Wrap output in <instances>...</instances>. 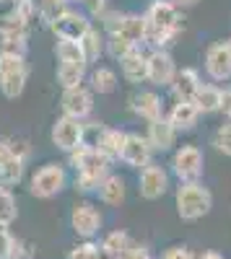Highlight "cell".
Returning a JSON list of instances; mask_svg holds the SVG:
<instances>
[{
    "mask_svg": "<svg viewBox=\"0 0 231 259\" xmlns=\"http://www.w3.org/2000/svg\"><path fill=\"white\" fill-rule=\"evenodd\" d=\"M177 78V62L174 57L166 52V50H153L148 55V83L159 85V89H164V85H169Z\"/></svg>",
    "mask_w": 231,
    "mask_h": 259,
    "instance_id": "5bb4252c",
    "label": "cell"
},
{
    "mask_svg": "<svg viewBox=\"0 0 231 259\" xmlns=\"http://www.w3.org/2000/svg\"><path fill=\"white\" fill-rule=\"evenodd\" d=\"M55 55L60 65H86L89 68V60L81 50V41H57Z\"/></svg>",
    "mask_w": 231,
    "mask_h": 259,
    "instance_id": "4316f807",
    "label": "cell"
},
{
    "mask_svg": "<svg viewBox=\"0 0 231 259\" xmlns=\"http://www.w3.org/2000/svg\"><path fill=\"white\" fill-rule=\"evenodd\" d=\"M68 259H104V254L94 241H86V244H78L75 249H70Z\"/></svg>",
    "mask_w": 231,
    "mask_h": 259,
    "instance_id": "1f68e13d",
    "label": "cell"
},
{
    "mask_svg": "<svg viewBox=\"0 0 231 259\" xmlns=\"http://www.w3.org/2000/svg\"><path fill=\"white\" fill-rule=\"evenodd\" d=\"M223 45H226V47H228V52H231V36H228V39L223 41Z\"/></svg>",
    "mask_w": 231,
    "mask_h": 259,
    "instance_id": "b9f144b4",
    "label": "cell"
},
{
    "mask_svg": "<svg viewBox=\"0 0 231 259\" xmlns=\"http://www.w3.org/2000/svg\"><path fill=\"white\" fill-rule=\"evenodd\" d=\"M0 3H16V0H0Z\"/></svg>",
    "mask_w": 231,
    "mask_h": 259,
    "instance_id": "7bdbcfd3",
    "label": "cell"
},
{
    "mask_svg": "<svg viewBox=\"0 0 231 259\" xmlns=\"http://www.w3.org/2000/svg\"><path fill=\"white\" fill-rule=\"evenodd\" d=\"M198 259H226L223 254H218V251H203Z\"/></svg>",
    "mask_w": 231,
    "mask_h": 259,
    "instance_id": "60d3db41",
    "label": "cell"
},
{
    "mask_svg": "<svg viewBox=\"0 0 231 259\" xmlns=\"http://www.w3.org/2000/svg\"><path fill=\"white\" fill-rule=\"evenodd\" d=\"M89 80H91L94 94H112L117 89V73L112 68H96Z\"/></svg>",
    "mask_w": 231,
    "mask_h": 259,
    "instance_id": "83f0119b",
    "label": "cell"
},
{
    "mask_svg": "<svg viewBox=\"0 0 231 259\" xmlns=\"http://www.w3.org/2000/svg\"><path fill=\"white\" fill-rule=\"evenodd\" d=\"M213 145L218 153L228 156L231 158V119H226L223 124L216 127V133H213Z\"/></svg>",
    "mask_w": 231,
    "mask_h": 259,
    "instance_id": "4dcf8cb0",
    "label": "cell"
},
{
    "mask_svg": "<svg viewBox=\"0 0 231 259\" xmlns=\"http://www.w3.org/2000/svg\"><path fill=\"white\" fill-rule=\"evenodd\" d=\"M161 259H195V254L187 246H169L161 254Z\"/></svg>",
    "mask_w": 231,
    "mask_h": 259,
    "instance_id": "836d02e7",
    "label": "cell"
},
{
    "mask_svg": "<svg viewBox=\"0 0 231 259\" xmlns=\"http://www.w3.org/2000/svg\"><path fill=\"white\" fill-rule=\"evenodd\" d=\"M205 73L213 80H228L231 78V52L223 41H216L205 50Z\"/></svg>",
    "mask_w": 231,
    "mask_h": 259,
    "instance_id": "2e32d148",
    "label": "cell"
},
{
    "mask_svg": "<svg viewBox=\"0 0 231 259\" xmlns=\"http://www.w3.org/2000/svg\"><path fill=\"white\" fill-rule=\"evenodd\" d=\"M145 138H148L151 148L153 150H169L177 140V130L172 127V122L161 117L156 122H148V133H145Z\"/></svg>",
    "mask_w": 231,
    "mask_h": 259,
    "instance_id": "d6986e66",
    "label": "cell"
},
{
    "mask_svg": "<svg viewBox=\"0 0 231 259\" xmlns=\"http://www.w3.org/2000/svg\"><path fill=\"white\" fill-rule=\"evenodd\" d=\"M13 249H16V239L11 236L8 226H0V259H13Z\"/></svg>",
    "mask_w": 231,
    "mask_h": 259,
    "instance_id": "d6a6232c",
    "label": "cell"
},
{
    "mask_svg": "<svg viewBox=\"0 0 231 259\" xmlns=\"http://www.w3.org/2000/svg\"><path fill=\"white\" fill-rule=\"evenodd\" d=\"M172 3H174V6L182 11V8H195V6L200 3V0H172Z\"/></svg>",
    "mask_w": 231,
    "mask_h": 259,
    "instance_id": "f35d334b",
    "label": "cell"
},
{
    "mask_svg": "<svg viewBox=\"0 0 231 259\" xmlns=\"http://www.w3.org/2000/svg\"><path fill=\"white\" fill-rule=\"evenodd\" d=\"M174 205L182 221H200L213 207V194L203 182H184L177 187Z\"/></svg>",
    "mask_w": 231,
    "mask_h": 259,
    "instance_id": "3957f363",
    "label": "cell"
},
{
    "mask_svg": "<svg viewBox=\"0 0 231 259\" xmlns=\"http://www.w3.org/2000/svg\"><path fill=\"white\" fill-rule=\"evenodd\" d=\"M145 16H138V13H114V16H107V36H114V39H122L128 41L130 47H140L145 45Z\"/></svg>",
    "mask_w": 231,
    "mask_h": 259,
    "instance_id": "5b68a950",
    "label": "cell"
},
{
    "mask_svg": "<svg viewBox=\"0 0 231 259\" xmlns=\"http://www.w3.org/2000/svg\"><path fill=\"white\" fill-rule=\"evenodd\" d=\"M29 41V21H24L16 11H8L0 18V52L24 55Z\"/></svg>",
    "mask_w": 231,
    "mask_h": 259,
    "instance_id": "52a82bcc",
    "label": "cell"
},
{
    "mask_svg": "<svg viewBox=\"0 0 231 259\" xmlns=\"http://www.w3.org/2000/svg\"><path fill=\"white\" fill-rule=\"evenodd\" d=\"M86 6L91 8L94 16H104V11H107V0H86Z\"/></svg>",
    "mask_w": 231,
    "mask_h": 259,
    "instance_id": "74e56055",
    "label": "cell"
},
{
    "mask_svg": "<svg viewBox=\"0 0 231 259\" xmlns=\"http://www.w3.org/2000/svg\"><path fill=\"white\" fill-rule=\"evenodd\" d=\"M120 65H122V75L130 83L148 80V55H145L143 50H133L128 57L120 60Z\"/></svg>",
    "mask_w": 231,
    "mask_h": 259,
    "instance_id": "44dd1931",
    "label": "cell"
},
{
    "mask_svg": "<svg viewBox=\"0 0 231 259\" xmlns=\"http://www.w3.org/2000/svg\"><path fill=\"white\" fill-rule=\"evenodd\" d=\"M200 85H203L200 73L195 68H182V70H177V78L172 83V94L177 101H195Z\"/></svg>",
    "mask_w": 231,
    "mask_h": 259,
    "instance_id": "ac0fdd59",
    "label": "cell"
},
{
    "mask_svg": "<svg viewBox=\"0 0 231 259\" xmlns=\"http://www.w3.org/2000/svg\"><path fill=\"white\" fill-rule=\"evenodd\" d=\"M125 259H151V251L145 249V246H133Z\"/></svg>",
    "mask_w": 231,
    "mask_h": 259,
    "instance_id": "8d00e7d4",
    "label": "cell"
},
{
    "mask_svg": "<svg viewBox=\"0 0 231 259\" xmlns=\"http://www.w3.org/2000/svg\"><path fill=\"white\" fill-rule=\"evenodd\" d=\"M104 45H107V41H104V36L99 34V29H89V34L81 39V50H83V55H86V60L89 62H94V60H99L101 57V52H104Z\"/></svg>",
    "mask_w": 231,
    "mask_h": 259,
    "instance_id": "f1b7e54d",
    "label": "cell"
},
{
    "mask_svg": "<svg viewBox=\"0 0 231 259\" xmlns=\"http://www.w3.org/2000/svg\"><path fill=\"white\" fill-rule=\"evenodd\" d=\"M86 73H89L86 65H57V83L62 85V91L78 89V85H83Z\"/></svg>",
    "mask_w": 231,
    "mask_h": 259,
    "instance_id": "484cf974",
    "label": "cell"
},
{
    "mask_svg": "<svg viewBox=\"0 0 231 259\" xmlns=\"http://www.w3.org/2000/svg\"><path fill=\"white\" fill-rule=\"evenodd\" d=\"M68 161L75 168V189H81V192L99 189L101 182L109 177V168H112V161L89 143H83L73 153H68Z\"/></svg>",
    "mask_w": 231,
    "mask_h": 259,
    "instance_id": "7a4b0ae2",
    "label": "cell"
},
{
    "mask_svg": "<svg viewBox=\"0 0 231 259\" xmlns=\"http://www.w3.org/2000/svg\"><path fill=\"white\" fill-rule=\"evenodd\" d=\"M125 138H128V133H122V130L101 127V130H99V138H96V143H94V148L99 150V153L107 156L109 161H114V158H120V153H122Z\"/></svg>",
    "mask_w": 231,
    "mask_h": 259,
    "instance_id": "ffe728a7",
    "label": "cell"
},
{
    "mask_svg": "<svg viewBox=\"0 0 231 259\" xmlns=\"http://www.w3.org/2000/svg\"><path fill=\"white\" fill-rule=\"evenodd\" d=\"M70 226L81 239H94L101 228V212L91 202H78L70 212Z\"/></svg>",
    "mask_w": 231,
    "mask_h": 259,
    "instance_id": "9a60e30c",
    "label": "cell"
},
{
    "mask_svg": "<svg viewBox=\"0 0 231 259\" xmlns=\"http://www.w3.org/2000/svg\"><path fill=\"white\" fill-rule=\"evenodd\" d=\"M6 153H8V140L0 138V171H3V161H6Z\"/></svg>",
    "mask_w": 231,
    "mask_h": 259,
    "instance_id": "ab89813d",
    "label": "cell"
},
{
    "mask_svg": "<svg viewBox=\"0 0 231 259\" xmlns=\"http://www.w3.org/2000/svg\"><path fill=\"white\" fill-rule=\"evenodd\" d=\"M52 143L62 153H73L75 148L86 143V124L78 119H70V117H60L52 124Z\"/></svg>",
    "mask_w": 231,
    "mask_h": 259,
    "instance_id": "30bf717a",
    "label": "cell"
},
{
    "mask_svg": "<svg viewBox=\"0 0 231 259\" xmlns=\"http://www.w3.org/2000/svg\"><path fill=\"white\" fill-rule=\"evenodd\" d=\"M130 109L145 122H156L164 117V104L156 91H138L130 96Z\"/></svg>",
    "mask_w": 231,
    "mask_h": 259,
    "instance_id": "e0dca14e",
    "label": "cell"
},
{
    "mask_svg": "<svg viewBox=\"0 0 231 259\" xmlns=\"http://www.w3.org/2000/svg\"><path fill=\"white\" fill-rule=\"evenodd\" d=\"M203 166H205L203 150L198 145H192V143L179 145L174 150V156H172V171H174V177L179 179V184H184V182H200Z\"/></svg>",
    "mask_w": 231,
    "mask_h": 259,
    "instance_id": "ba28073f",
    "label": "cell"
},
{
    "mask_svg": "<svg viewBox=\"0 0 231 259\" xmlns=\"http://www.w3.org/2000/svg\"><path fill=\"white\" fill-rule=\"evenodd\" d=\"M65 184H68V174L60 163H45L42 168H36L29 179V189L39 200L57 197V194L65 189Z\"/></svg>",
    "mask_w": 231,
    "mask_h": 259,
    "instance_id": "8992f818",
    "label": "cell"
},
{
    "mask_svg": "<svg viewBox=\"0 0 231 259\" xmlns=\"http://www.w3.org/2000/svg\"><path fill=\"white\" fill-rule=\"evenodd\" d=\"M83 3H86V0H83Z\"/></svg>",
    "mask_w": 231,
    "mask_h": 259,
    "instance_id": "ee69618b",
    "label": "cell"
},
{
    "mask_svg": "<svg viewBox=\"0 0 231 259\" xmlns=\"http://www.w3.org/2000/svg\"><path fill=\"white\" fill-rule=\"evenodd\" d=\"M99 197L104 205H122L125 202V179L117 174H109L99 187Z\"/></svg>",
    "mask_w": 231,
    "mask_h": 259,
    "instance_id": "d4e9b609",
    "label": "cell"
},
{
    "mask_svg": "<svg viewBox=\"0 0 231 259\" xmlns=\"http://www.w3.org/2000/svg\"><path fill=\"white\" fill-rule=\"evenodd\" d=\"M52 34L57 36V41H81L83 36L89 34L91 29V21L86 13H78V11H65V13H60L52 24H50Z\"/></svg>",
    "mask_w": 231,
    "mask_h": 259,
    "instance_id": "9c48e42d",
    "label": "cell"
},
{
    "mask_svg": "<svg viewBox=\"0 0 231 259\" xmlns=\"http://www.w3.org/2000/svg\"><path fill=\"white\" fill-rule=\"evenodd\" d=\"M60 106H62V117H70V119L83 122L94 112V91L86 89V85H78V89L62 91Z\"/></svg>",
    "mask_w": 231,
    "mask_h": 259,
    "instance_id": "8fae6325",
    "label": "cell"
},
{
    "mask_svg": "<svg viewBox=\"0 0 231 259\" xmlns=\"http://www.w3.org/2000/svg\"><path fill=\"white\" fill-rule=\"evenodd\" d=\"M221 99H223V89H218L213 83H203L195 96V106L200 109V114H213L221 112Z\"/></svg>",
    "mask_w": 231,
    "mask_h": 259,
    "instance_id": "cb8c5ba5",
    "label": "cell"
},
{
    "mask_svg": "<svg viewBox=\"0 0 231 259\" xmlns=\"http://www.w3.org/2000/svg\"><path fill=\"white\" fill-rule=\"evenodd\" d=\"M29 80V65L24 55L16 52H0V91L6 99H18L26 89Z\"/></svg>",
    "mask_w": 231,
    "mask_h": 259,
    "instance_id": "277c9868",
    "label": "cell"
},
{
    "mask_svg": "<svg viewBox=\"0 0 231 259\" xmlns=\"http://www.w3.org/2000/svg\"><path fill=\"white\" fill-rule=\"evenodd\" d=\"M151 158H153V148H151L148 138L138 135V133H128L125 145H122V153H120V161L133 166V168H145V166L153 163Z\"/></svg>",
    "mask_w": 231,
    "mask_h": 259,
    "instance_id": "7c38bea8",
    "label": "cell"
},
{
    "mask_svg": "<svg viewBox=\"0 0 231 259\" xmlns=\"http://www.w3.org/2000/svg\"><path fill=\"white\" fill-rule=\"evenodd\" d=\"M221 112L226 119H231V85L223 89V99H221Z\"/></svg>",
    "mask_w": 231,
    "mask_h": 259,
    "instance_id": "d590c367",
    "label": "cell"
},
{
    "mask_svg": "<svg viewBox=\"0 0 231 259\" xmlns=\"http://www.w3.org/2000/svg\"><path fill=\"white\" fill-rule=\"evenodd\" d=\"M169 189V174L164 171V166H145L140 168V174H138V192H140V197L143 200H159L164 197V192Z\"/></svg>",
    "mask_w": 231,
    "mask_h": 259,
    "instance_id": "4fadbf2b",
    "label": "cell"
},
{
    "mask_svg": "<svg viewBox=\"0 0 231 259\" xmlns=\"http://www.w3.org/2000/svg\"><path fill=\"white\" fill-rule=\"evenodd\" d=\"M145 16V45H151L153 50H164L166 45H172L174 36L182 31V11L172 3V0H153L148 6Z\"/></svg>",
    "mask_w": 231,
    "mask_h": 259,
    "instance_id": "6da1fadb",
    "label": "cell"
},
{
    "mask_svg": "<svg viewBox=\"0 0 231 259\" xmlns=\"http://www.w3.org/2000/svg\"><path fill=\"white\" fill-rule=\"evenodd\" d=\"M34 256V246L29 241H18L16 239V249H13V259H31Z\"/></svg>",
    "mask_w": 231,
    "mask_h": 259,
    "instance_id": "e575fe53",
    "label": "cell"
},
{
    "mask_svg": "<svg viewBox=\"0 0 231 259\" xmlns=\"http://www.w3.org/2000/svg\"><path fill=\"white\" fill-rule=\"evenodd\" d=\"M18 215V207H16V197L11 187H3L0 184V226H11Z\"/></svg>",
    "mask_w": 231,
    "mask_h": 259,
    "instance_id": "f546056e",
    "label": "cell"
},
{
    "mask_svg": "<svg viewBox=\"0 0 231 259\" xmlns=\"http://www.w3.org/2000/svg\"><path fill=\"white\" fill-rule=\"evenodd\" d=\"M135 244L130 241V236L125 233V231H112L104 236V241H101V254L107 256V259H125L128 256V251L133 249Z\"/></svg>",
    "mask_w": 231,
    "mask_h": 259,
    "instance_id": "603a6c76",
    "label": "cell"
},
{
    "mask_svg": "<svg viewBox=\"0 0 231 259\" xmlns=\"http://www.w3.org/2000/svg\"><path fill=\"white\" fill-rule=\"evenodd\" d=\"M166 119L172 122V127L177 130V133L179 130H192L200 119V109L195 106V101H177Z\"/></svg>",
    "mask_w": 231,
    "mask_h": 259,
    "instance_id": "7402d4cb",
    "label": "cell"
}]
</instances>
